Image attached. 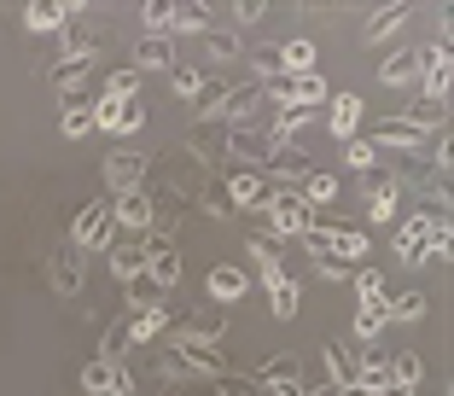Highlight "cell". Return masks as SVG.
<instances>
[{
	"label": "cell",
	"mask_w": 454,
	"mask_h": 396,
	"mask_svg": "<svg viewBox=\"0 0 454 396\" xmlns=\"http://www.w3.org/2000/svg\"><path fill=\"white\" fill-rule=\"evenodd\" d=\"M426 245H431V222L426 216H408V222H396V257L408 268L426 263Z\"/></svg>",
	"instance_id": "5bb4252c"
},
{
	"label": "cell",
	"mask_w": 454,
	"mask_h": 396,
	"mask_svg": "<svg viewBox=\"0 0 454 396\" xmlns=\"http://www.w3.org/2000/svg\"><path fill=\"white\" fill-rule=\"evenodd\" d=\"M321 361H326V379L344 391V384H356V361H349L344 344H321Z\"/></svg>",
	"instance_id": "f1b7e54d"
},
{
	"label": "cell",
	"mask_w": 454,
	"mask_h": 396,
	"mask_svg": "<svg viewBox=\"0 0 454 396\" xmlns=\"http://www.w3.org/2000/svg\"><path fill=\"white\" fill-rule=\"evenodd\" d=\"M297 198H303V204H333V198H338V175L309 170V175H303V186H297Z\"/></svg>",
	"instance_id": "1f68e13d"
},
{
	"label": "cell",
	"mask_w": 454,
	"mask_h": 396,
	"mask_svg": "<svg viewBox=\"0 0 454 396\" xmlns=\"http://www.w3.org/2000/svg\"><path fill=\"white\" fill-rule=\"evenodd\" d=\"M111 216H117V227H129L134 239H146L152 227H158V204H152L146 193H129V198H117V204H111Z\"/></svg>",
	"instance_id": "ba28073f"
},
{
	"label": "cell",
	"mask_w": 454,
	"mask_h": 396,
	"mask_svg": "<svg viewBox=\"0 0 454 396\" xmlns=\"http://www.w3.org/2000/svg\"><path fill=\"white\" fill-rule=\"evenodd\" d=\"M82 391L88 396H134V379L122 361H88L82 368Z\"/></svg>",
	"instance_id": "5b68a950"
},
{
	"label": "cell",
	"mask_w": 454,
	"mask_h": 396,
	"mask_svg": "<svg viewBox=\"0 0 454 396\" xmlns=\"http://www.w3.org/2000/svg\"><path fill=\"white\" fill-rule=\"evenodd\" d=\"M146 280L158 291H169L175 280H181V251H175L169 239H158V234H146Z\"/></svg>",
	"instance_id": "8992f818"
},
{
	"label": "cell",
	"mask_w": 454,
	"mask_h": 396,
	"mask_svg": "<svg viewBox=\"0 0 454 396\" xmlns=\"http://www.w3.org/2000/svg\"><path fill=\"white\" fill-rule=\"evenodd\" d=\"M169 76H175V82H169V88H175V93H181V99H199V93H204V88H210V82H204V70H187V65H175V70H169Z\"/></svg>",
	"instance_id": "b9f144b4"
},
{
	"label": "cell",
	"mask_w": 454,
	"mask_h": 396,
	"mask_svg": "<svg viewBox=\"0 0 454 396\" xmlns=\"http://www.w3.org/2000/svg\"><path fill=\"white\" fill-rule=\"evenodd\" d=\"M94 129H106V134L146 129V99H94Z\"/></svg>",
	"instance_id": "3957f363"
},
{
	"label": "cell",
	"mask_w": 454,
	"mask_h": 396,
	"mask_svg": "<svg viewBox=\"0 0 454 396\" xmlns=\"http://www.w3.org/2000/svg\"><path fill=\"white\" fill-rule=\"evenodd\" d=\"M256 384H268L274 396H303V379H297V356H268L256 368Z\"/></svg>",
	"instance_id": "9c48e42d"
},
{
	"label": "cell",
	"mask_w": 454,
	"mask_h": 396,
	"mask_svg": "<svg viewBox=\"0 0 454 396\" xmlns=\"http://www.w3.org/2000/svg\"><path fill=\"white\" fill-rule=\"evenodd\" d=\"M309 170H315V163H309L297 146H274V158L262 163V175H274L286 193H292V186H303V175H309Z\"/></svg>",
	"instance_id": "4fadbf2b"
},
{
	"label": "cell",
	"mask_w": 454,
	"mask_h": 396,
	"mask_svg": "<svg viewBox=\"0 0 454 396\" xmlns=\"http://www.w3.org/2000/svg\"><path fill=\"white\" fill-rule=\"evenodd\" d=\"M204 210L222 216V222H233V216H239V210H233V198H227V186H210V193H204Z\"/></svg>",
	"instance_id": "816d5d0a"
},
{
	"label": "cell",
	"mask_w": 454,
	"mask_h": 396,
	"mask_svg": "<svg viewBox=\"0 0 454 396\" xmlns=\"http://www.w3.org/2000/svg\"><path fill=\"white\" fill-rule=\"evenodd\" d=\"M408 123H414L419 134H431V129H442V123H449V106H442V99H426V93H419V99H414V111H408Z\"/></svg>",
	"instance_id": "836d02e7"
},
{
	"label": "cell",
	"mask_w": 454,
	"mask_h": 396,
	"mask_svg": "<svg viewBox=\"0 0 454 396\" xmlns=\"http://www.w3.org/2000/svg\"><path fill=\"white\" fill-rule=\"evenodd\" d=\"M70 18H76V6H65V0H35V6L24 12V24L29 29H53V36H59Z\"/></svg>",
	"instance_id": "cb8c5ba5"
},
{
	"label": "cell",
	"mask_w": 454,
	"mask_h": 396,
	"mask_svg": "<svg viewBox=\"0 0 454 396\" xmlns=\"http://www.w3.org/2000/svg\"><path fill=\"white\" fill-rule=\"evenodd\" d=\"M256 106H262V88H233V93H222V106H215V123H245Z\"/></svg>",
	"instance_id": "d4e9b609"
},
{
	"label": "cell",
	"mask_w": 454,
	"mask_h": 396,
	"mask_svg": "<svg viewBox=\"0 0 454 396\" xmlns=\"http://www.w3.org/2000/svg\"><path fill=\"white\" fill-rule=\"evenodd\" d=\"M280 65H286V76H309V70H315V41H309V36L286 41V47H280Z\"/></svg>",
	"instance_id": "83f0119b"
},
{
	"label": "cell",
	"mask_w": 454,
	"mask_h": 396,
	"mask_svg": "<svg viewBox=\"0 0 454 396\" xmlns=\"http://www.w3.org/2000/svg\"><path fill=\"white\" fill-rule=\"evenodd\" d=\"M169 356L181 361V368H187V373H210V379H222V373H227V356H222V350H215V344L181 338V332H175V338H169Z\"/></svg>",
	"instance_id": "277c9868"
},
{
	"label": "cell",
	"mask_w": 454,
	"mask_h": 396,
	"mask_svg": "<svg viewBox=\"0 0 454 396\" xmlns=\"http://www.w3.org/2000/svg\"><path fill=\"white\" fill-rule=\"evenodd\" d=\"M158 332H163V304L134 309V321H129V344H146V338H158Z\"/></svg>",
	"instance_id": "8d00e7d4"
},
{
	"label": "cell",
	"mask_w": 454,
	"mask_h": 396,
	"mask_svg": "<svg viewBox=\"0 0 454 396\" xmlns=\"http://www.w3.org/2000/svg\"><path fill=\"white\" fill-rule=\"evenodd\" d=\"M251 263L262 268V274H274V268H280V245H274V239H251Z\"/></svg>",
	"instance_id": "c3c4849f"
},
{
	"label": "cell",
	"mask_w": 454,
	"mask_h": 396,
	"mask_svg": "<svg viewBox=\"0 0 454 396\" xmlns=\"http://www.w3.org/2000/svg\"><path fill=\"white\" fill-rule=\"evenodd\" d=\"M169 29H210V6H199V0H181V6H169Z\"/></svg>",
	"instance_id": "d590c367"
},
{
	"label": "cell",
	"mask_w": 454,
	"mask_h": 396,
	"mask_svg": "<svg viewBox=\"0 0 454 396\" xmlns=\"http://www.w3.org/2000/svg\"><path fill=\"white\" fill-rule=\"evenodd\" d=\"M262 286H268V309H274V321H292L297 304H303L297 280H286V268H274V274H262Z\"/></svg>",
	"instance_id": "2e32d148"
},
{
	"label": "cell",
	"mask_w": 454,
	"mask_h": 396,
	"mask_svg": "<svg viewBox=\"0 0 454 396\" xmlns=\"http://www.w3.org/2000/svg\"><path fill=\"white\" fill-rule=\"evenodd\" d=\"M140 181H146V158H140V152H111L106 158V186L117 198L140 193Z\"/></svg>",
	"instance_id": "52a82bcc"
},
{
	"label": "cell",
	"mask_w": 454,
	"mask_h": 396,
	"mask_svg": "<svg viewBox=\"0 0 454 396\" xmlns=\"http://www.w3.org/2000/svg\"><path fill=\"white\" fill-rule=\"evenodd\" d=\"M204 47H210V59H222V65H233V59H239V41L227 36V29H204Z\"/></svg>",
	"instance_id": "7bdbcfd3"
},
{
	"label": "cell",
	"mask_w": 454,
	"mask_h": 396,
	"mask_svg": "<svg viewBox=\"0 0 454 396\" xmlns=\"http://www.w3.org/2000/svg\"><path fill=\"white\" fill-rule=\"evenodd\" d=\"M356 297H361V304H385V274L361 268V274H356Z\"/></svg>",
	"instance_id": "7dc6e473"
},
{
	"label": "cell",
	"mask_w": 454,
	"mask_h": 396,
	"mask_svg": "<svg viewBox=\"0 0 454 396\" xmlns=\"http://www.w3.org/2000/svg\"><path fill=\"white\" fill-rule=\"evenodd\" d=\"M303 251L315 257V263H326V257H333V227H326V222H315V227L303 234Z\"/></svg>",
	"instance_id": "ee69618b"
},
{
	"label": "cell",
	"mask_w": 454,
	"mask_h": 396,
	"mask_svg": "<svg viewBox=\"0 0 454 396\" xmlns=\"http://www.w3.org/2000/svg\"><path fill=\"white\" fill-rule=\"evenodd\" d=\"M408 18H414V6H408V0H396V6H385V12H373L367 18V47H385V41H396V29L408 24Z\"/></svg>",
	"instance_id": "e0dca14e"
},
{
	"label": "cell",
	"mask_w": 454,
	"mask_h": 396,
	"mask_svg": "<svg viewBox=\"0 0 454 396\" xmlns=\"http://www.w3.org/2000/svg\"><path fill=\"white\" fill-rule=\"evenodd\" d=\"M262 216H268V227H274L280 239H303L309 227H315V216H309V204L297 193H268Z\"/></svg>",
	"instance_id": "7a4b0ae2"
},
{
	"label": "cell",
	"mask_w": 454,
	"mask_h": 396,
	"mask_svg": "<svg viewBox=\"0 0 454 396\" xmlns=\"http://www.w3.org/2000/svg\"><path fill=\"white\" fill-rule=\"evenodd\" d=\"M309 129V111H280V117H274V129H268V134H274V146H286V140H297V134H303Z\"/></svg>",
	"instance_id": "ab89813d"
},
{
	"label": "cell",
	"mask_w": 454,
	"mask_h": 396,
	"mask_svg": "<svg viewBox=\"0 0 454 396\" xmlns=\"http://www.w3.org/2000/svg\"><path fill=\"white\" fill-rule=\"evenodd\" d=\"M390 321H426V291H402V297H390Z\"/></svg>",
	"instance_id": "60d3db41"
},
{
	"label": "cell",
	"mask_w": 454,
	"mask_h": 396,
	"mask_svg": "<svg viewBox=\"0 0 454 396\" xmlns=\"http://www.w3.org/2000/svg\"><path fill=\"white\" fill-rule=\"evenodd\" d=\"M251 70H256V76H268V82H280V76H286L280 47H256V53H251Z\"/></svg>",
	"instance_id": "f6af8a7d"
},
{
	"label": "cell",
	"mask_w": 454,
	"mask_h": 396,
	"mask_svg": "<svg viewBox=\"0 0 454 396\" xmlns=\"http://www.w3.org/2000/svg\"><path fill=\"white\" fill-rule=\"evenodd\" d=\"M262 12H268L262 0H239V6H233V18H239V24H256V18H262Z\"/></svg>",
	"instance_id": "11a10c76"
},
{
	"label": "cell",
	"mask_w": 454,
	"mask_h": 396,
	"mask_svg": "<svg viewBox=\"0 0 454 396\" xmlns=\"http://www.w3.org/2000/svg\"><path fill=\"white\" fill-rule=\"evenodd\" d=\"M99 59H70V65H53V88L65 93V99H76V88L88 82V70H94Z\"/></svg>",
	"instance_id": "4dcf8cb0"
},
{
	"label": "cell",
	"mask_w": 454,
	"mask_h": 396,
	"mask_svg": "<svg viewBox=\"0 0 454 396\" xmlns=\"http://www.w3.org/2000/svg\"><path fill=\"white\" fill-rule=\"evenodd\" d=\"M390 327V297H385V304H361L356 309V338L361 344H379V332H385Z\"/></svg>",
	"instance_id": "484cf974"
},
{
	"label": "cell",
	"mask_w": 454,
	"mask_h": 396,
	"mask_svg": "<svg viewBox=\"0 0 454 396\" xmlns=\"http://www.w3.org/2000/svg\"><path fill=\"white\" fill-rule=\"evenodd\" d=\"M158 297H163V291L152 286L146 274H140V280H129V309H152V304H158Z\"/></svg>",
	"instance_id": "681fc988"
},
{
	"label": "cell",
	"mask_w": 454,
	"mask_h": 396,
	"mask_svg": "<svg viewBox=\"0 0 454 396\" xmlns=\"http://www.w3.org/2000/svg\"><path fill=\"white\" fill-rule=\"evenodd\" d=\"M333 99V88H326V76H286V111H315V106H326Z\"/></svg>",
	"instance_id": "7c38bea8"
},
{
	"label": "cell",
	"mask_w": 454,
	"mask_h": 396,
	"mask_svg": "<svg viewBox=\"0 0 454 396\" xmlns=\"http://www.w3.org/2000/svg\"><path fill=\"white\" fill-rule=\"evenodd\" d=\"M227 152H233V170H239V163H268V158H274V134L233 129V134H227Z\"/></svg>",
	"instance_id": "30bf717a"
},
{
	"label": "cell",
	"mask_w": 454,
	"mask_h": 396,
	"mask_svg": "<svg viewBox=\"0 0 454 396\" xmlns=\"http://www.w3.org/2000/svg\"><path fill=\"white\" fill-rule=\"evenodd\" d=\"M122 350H129V321H117V327L106 332V344H99L94 361H122Z\"/></svg>",
	"instance_id": "bcb514c9"
},
{
	"label": "cell",
	"mask_w": 454,
	"mask_h": 396,
	"mask_svg": "<svg viewBox=\"0 0 454 396\" xmlns=\"http://www.w3.org/2000/svg\"><path fill=\"white\" fill-rule=\"evenodd\" d=\"M65 140H82V134H94V99H70V111H65Z\"/></svg>",
	"instance_id": "e575fe53"
},
{
	"label": "cell",
	"mask_w": 454,
	"mask_h": 396,
	"mask_svg": "<svg viewBox=\"0 0 454 396\" xmlns=\"http://www.w3.org/2000/svg\"><path fill=\"white\" fill-rule=\"evenodd\" d=\"M419 76H426V53H414V47H408V53H390L385 70H379V82H385V88H414Z\"/></svg>",
	"instance_id": "d6986e66"
},
{
	"label": "cell",
	"mask_w": 454,
	"mask_h": 396,
	"mask_svg": "<svg viewBox=\"0 0 454 396\" xmlns=\"http://www.w3.org/2000/svg\"><path fill=\"white\" fill-rule=\"evenodd\" d=\"M227 198H233V210H262L268 186H262L256 170H227Z\"/></svg>",
	"instance_id": "9a60e30c"
},
{
	"label": "cell",
	"mask_w": 454,
	"mask_h": 396,
	"mask_svg": "<svg viewBox=\"0 0 454 396\" xmlns=\"http://www.w3.org/2000/svg\"><path fill=\"white\" fill-rule=\"evenodd\" d=\"M111 274H117L122 286L146 274V239H129V245H111Z\"/></svg>",
	"instance_id": "7402d4cb"
},
{
	"label": "cell",
	"mask_w": 454,
	"mask_h": 396,
	"mask_svg": "<svg viewBox=\"0 0 454 396\" xmlns=\"http://www.w3.org/2000/svg\"><path fill=\"white\" fill-rule=\"evenodd\" d=\"M47 280H53V291H59V297H76V291H82V280H88V274H82L76 245H65V251H53V257H47Z\"/></svg>",
	"instance_id": "8fae6325"
},
{
	"label": "cell",
	"mask_w": 454,
	"mask_h": 396,
	"mask_svg": "<svg viewBox=\"0 0 454 396\" xmlns=\"http://www.w3.org/2000/svg\"><path fill=\"white\" fill-rule=\"evenodd\" d=\"M140 82H146V76H140V70H111V76H106V88H99V99H140Z\"/></svg>",
	"instance_id": "d6a6232c"
},
{
	"label": "cell",
	"mask_w": 454,
	"mask_h": 396,
	"mask_svg": "<svg viewBox=\"0 0 454 396\" xmlns=\"http://www.w3.org/2000/svg\"><path fill=\"white\" fill-rule=\"evenodd\" d=\"M140 18H146L152 36H163V29H169V0H146V12H140Z\"/></svg>",
	"instance_id": "f5cc1de1"
},
{
	"label": "cell",
	"mask_w": 454,
	"mask_h": 396,
	"mask_svg": "<svg viewBox=\"0 0 454 396\" xmlns=\"http://www.w3.org/2000/svg\"><path fill=\"white\" fill-rule=\"evenodd\" d=\"M326 106H333V134H338V140H356L361 99H356V93H338V99H326Z\"/></svg>",
	"instance_id": "4316f807"
},
{
	"label": "cell",
	"mask_w": 454,
	"mask_h": 396,
	"mask_svg": "<svg viewBox=\"0 0 454 396\" xmlns=\"http://www.w3.org/2000/svg\"><path fill=\"white\" fill-rule=\"evenodd\" d=\"M315 274H321L326 286H338V280H349V263H333V257H326V263H315Z\"/></svg>",
	"instance_id": "db71d44e"
},
{
	"label": "cell",
	"mask_w": 454,
	"mask_h": 396,
	"mask_svg": "<svg viewBox=\"0 0 454 396\" xmlns=\"http://www.w3.org/2000/svg\"><path fill=\"white\" fill-rule=\"evenodd\" d=\"M303 396H338V384H321V391H303Z\"/></svg>",
	"instance_id": "9f6ffc18"
},
{
	"label": "cell",
	"mask_w": 454,
	"mask_h": 396,
	"mask_svg": "<svg viewBox=\"0 0 454 396\" xmlns=\"http://www.w3.org/2000/svg\"><path fill=\"white\" fill-rule=\"evenodd\" d=\"M70 245L76 251H111L117 245V216H111V204H82L76 222H70Z\"/></svg>",
	"instance_id": "6da1fadb"
},
{
	"label": "cell",
	"mask_w": 454,
	"mask_h": 396,
	"mask_svg": "<svg viewBox=\"0 0 454 396\" xmlns=\"http://www.w3.org/2000/svg\"><path fill=\"white\" fill-rule=\"evenodd\" d=\"M373 140H379V146H396V152H426V134H419L408 117H385V123L373 129Z\"/></svg>",
	"instance_id": "ffe728a7"
},
{
	"label": "cell",
	"mask_w": 454,
	"mask_h": 396,
	"mask_svg": "<svg viewBox=\"0 0 454 396\" xmlns=\"http://www.w3.org/2000/svg\"><path fill=\"white\" fill-rule=\"evenodd\" d=\"M215 396H262V384H256V379H233V373H222V379H215Z\"/></svg>",
	"instance_id": "f907efd6"
},
{
	"label": "cell",
	"mask_w": 454,
	"mask_h": 396,
	"mask_svg": "<svg viewBox=\"0 0 454 396\" xmlns=\"http://www.w3.org/2000/svg\"><path fill=\"white\" fill-rule=\"evenodd\" d=\"M175 332H181V338H199V344H215V338H222V315L204 309L199 321H187V327H175Z\"/></svg>",
	"instance_id": "f35d334b"
},
{
	"label": "cell",
	"mask_w": 454,
	"mask_h": 396,
	"mask_svg": "<svg viewBox=\"0 0 454 396\" xmlns=\"http://www.w3.org/2000/svg\"><path fill=\"white\" fill-rule=\"evenodd\" d=\"M134 70H175V41L169 36H140L134 41Z\"/></svg>",
	"instance_id": "ac0fdd59"
},
{
	"label": "cell",
	"mask_w": 454,
	"mask_h": 396,
	"mask_svg": "<svg viewBox=\"0 0 454 396\" xmlns=\"http://www.w3.org/2000/svg\"><path fill=\"white\" fill-rule=\"evenodd\" d=\"M408 396H419V391H408Z\"/></svg>",
	"instance_id": "6f0895ef"
},
{
	"label": "cell",
	"mask_w": 454,
	"mask_h": 396,
	"mask_svg": "<svg viewBox=\"0 0 454 396\" xmlns=\"http://www.w3.org/2000/svg\"><path fill=\"white\" fill-rule=\"evenodd\" d=\"M245 291H251V280H245L239 268H227V263L210 268V297H215V304H239Z\"/></svg>",
	"instance_id": "603a6c76"
},
{
	"label": "cell",
	"mask_w": 454,
	"mask_h": 396,
	"mask_svg": "<svg viewBox=\"0 0 454 396\" xmlns=\"http://www.w3.org/2000/svg\"><path fill=\"white\" fill-rule=\"evenodd\" d=\"M94 47H99V41L88 36V29L65 24V29L53 36V65H70V59H94Z\"/></svg>",
	"instance_id": "44dd1931"
},
{
	"label": "cell",
	"mask_w": 454,
	"mask_h": 396,
	"mask_svg": "<svg viewBox=\"0 0 454 396\" xmlns=\"http://www.w3.org/2000/svg\"><path fill=\"white\" fill-rule=\"evenodd\" d=\"M344 163H349V170H367V175H373L379 170V146L373 140H344Z\"/></svg>",
	"instance_id": "74e56055"
},
{
	"label": "cell",
	"mask_w": 454,
	"mask_h": 396,
	"mask_svg": "<svg viewBox=\"0 0 454 396\" xmlns=\"http://www.w3.org/2000/svg\"><path fill=\"white\" fill-rule=\"evenodd\" d=\"M367 257V234L361 227H333V263H361Z\"/></svg>",
	"instance_id": "f546056e"
}]
</instances>
